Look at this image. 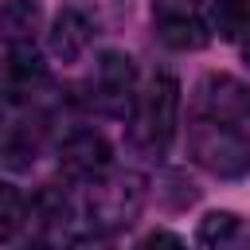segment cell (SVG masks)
<instances>
[{
    "mask_svg": "<svg viewBox=\"0 0 250 250\" xmlns=\"http://www.w3.org/2000/svg\"><path fill=\"white\" fill-rule=\"evenodd\" d=\"M188 152L211 176L250 172V86L234 74H207L188 113Z\"/></svg>",
    "mask_w": 250,
    "mask_h": 250,
    "instance_id": "obj_1",
    "label": "cell"
},
{
    "mask_svg": "<svg viewBox=\"0 0 250 250\" xmlns=\"http://www.w3.org/2000/svg\"><path fill=\"white\" fill-rule=\"evenodd\" d=\"M176 117H180V82L168 70H156L137 90V102L125 117L129 121V145L141 156L160 160L176 137Z\"/></svg>",
    "mask_w": 250,
    "mask_h": 250,
    "instance_id": "obj_2",
    "label": "cell"
},
{
    "mask_svg": "<svg viewBox=\"0 0 250 250\" xmlns=\"http://www.w3.org/2000/svg\"><path fill=\"white\" fill-rule=\"evenodd\" d=\"M47 141V113L35 90H8L0 102V160L8 168H31Z\"/></svg>",
    "mask_w": 250,
    "mask_h": 250,
    "instance_id": "obj_3",
    "label": "cell"
},
{
    "mask_svg": "<svg viewBox=\"0 0 250 250\" xmlns=\"http://www.w3.org/2000/svg\"><path fill=\"white\" fill-rule=\"evenodd\" d=\"M86 105L105 113V117H129L133 102H137V66L129 55L121 51H105L94 70L86 74Z\"/></svg>",
    "mask_w": 250,
    "mask_h": 250,
    "instance_id": "obj_4",
    "label": "cell"
},
{
    "mask_svg": "<svg viewBox=\"0 0 250 250\" xmlns=\"http://www.w3.org/2000/svg\"><path fill=\"white\" fill-rule=\"evenodd\" d=\"M145 203V184L137 176H113L105 172L102 180L86 184V219L98 234H109V230H121L137 219Z\"/></svg>",
    "mask_w": 250,
    "mask_h": 250,
    "instance_id": "obj_5",
    "label": "cell"
},
{
    "mask_svg": "<svg viewBox=\"0 0 250 250\" xmlns=\"http://www.w3.org/2000/svg\"><path fill=\"white\" fill-rule=\"evenodd\" d=\"M152 27L160 43L176 51H199L211 39V16L203 0H152Z\"/></svg>",
    "mask_w": 250,
    "mask_h": 250,
    "instance_id": "obj_6",
    "label": "cell"
},
{
    "mask_svg": "<svg viewBox=\"0 0 250 250\" xmlns=\"http://www.w3.org/2000/svg\"><path fill=\"white\" fill-rule=\"evenodd\" d=\"M109 164H113V156H109V145H105V137L98 129L78 125L59 141V168L78 184L102 180L109 172Z\"/></svg>",
    "mask_w": 250,
    "mask_h": 250,
    "instance_id": "obj_7",
    "label": "cell"
},
{
    "mask_svg": "<svg viewBox=\"0 0 250 250\" xmlns=\"http://www.w3.org/2000/svg\"><path fill=\"white\" fill-rule=\"evenodd\" d=\"M195 250H250V223L234 211H211L195 227Z\"/></svg>",
    "mask_w": 250,
    "mask_h": 250,
    "instance_id": "obj_8",
    "label": "cell"
},
{
    "mask_svg": "<svg viewBox=\"0 0 250 250\" xmlns=\"http://www.w3.org/2000/svg\"><path fill=\"white\" fill-rule=\"evenodd\" d=\"M39 27H43V8L35 0H4L0 4V39L12 51H35Z\"/></svg>",
    "mask_w": 250,
    "mask_h": 250,
    "instance_id": "obj_9",
    "label": "cell"
},
{
    "mask_svg": "<svg viewBox=\"0 0 250 250\" xmlns=\"http://www.w3.org/2000/svg\"><path fill=\"white\" fill-rule=\"evenodd\" d=\"M90 39H94V23H90V16L86 12H78V8H62L59 16H55V27H51V51L59 55V59H78L86 47H90Z\"/></svg>",
    "mask_w": 250,
    "mask_h": 250,
    "instance_id": "obj_10",
    "label": "cell"
},
{
    "mask_svg": "<svg viewBox=\"0 0 250 250\" xmlns=\"http://www.w3.org/2000/svg\"><path fill=\"white\" fill-rule=\"evenodd\" d=\"M207 16L211 31H219V39L227 43H242L250 35V0H211Z\"/></svg>",
    "mask_w": 250,
    "mask_h": 250,
    "instance_id": "obj_11",
    "label": "cell"
},
{
    "mask_svg": "<svg viewBox=\"0 0 250 250\" xmlns=\"http://www.w3.org/2000/svg\"><path fill=\"white\" fill-rule=\"evenodd\" d=\"M27 223V199L12 188V184H0V242H12Z\"/></svg>",
    "mask_w": 250,
    "mask_h": 250,
    "instance_id": "obj_12",
    "label": "cell"
},
{
    "mask_svg": "<svg viewBox=\"0 0 250 250\" xmlns=\"http://www.w3.org/2000/svg\"><path fill=\"white\" fill-rule=\"evenodd\" d=\"M137 250H188V242L180 234H172V230H152V234L141 238Z\"/></svg>",
    "mask_w": 250,
    "mask_h": 250,
    "instance_id": "obj_13",
    "label": "cell"
},
{
    "mask_svg": "<svg viewBox=\"0 0 250 250\" xmlns=\"http://www.w3.org/2000/svg\"><path fill=\"white\" fill-rule=\"evenodd\" d=\"M66 250H113L105 238H78V242H70Z\"/></svg>",
    "mask_w": 250,
    "mask_h": 250,
    "instance_id": "obj_14",
    "label": "cell"
},
{
    "mask_svg": "<svg viewBox=\"0 0 250 250\" xmlns=\"http://www.w3.org/2000/svg\"><path fill=\"white\" fill-rule=\"evenodd\" d=\"M242 59H246V62H250V35H246V39H242Z\"/></svg>",
    "mask_w": 250,
    "mask_h": 250,
    "instance_id": "obj_15",
    "label": "cell"
}]
</instances>
